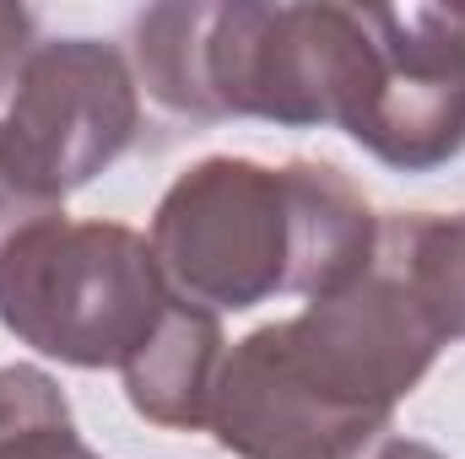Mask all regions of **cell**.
Listing matches in <instances>:
<instances>
[{"label":"cell","mask_w":465,"mask_h":459,"mask_svg":"<svg viewBox=\"0 0 465 459\" xmlns=\"http://www.w3.org/2000/svg\"><path fill=\"white\" fill-rule=\"evenodd\" d=\"M379 459H444L433 444H417V438H390L384 449H379Z\"/></svg>","instance_id":"obj_11"},{"label":"cell","mask_w":465,"mask_h":459,"mask_svg":"<svg viewBox=\"0 0 465 459\" xmlns=\"http://www.w3.org/2000/svg\"><path fill=\"white\" fill-rule=\"evenodd\" d=\"M223 325L212 308L173 298L152 341L124 362V400L163 433H201L212 427V395L223 373Z\"/></svg>","instance_id":"obj_6"},{"label":"cell","mask_w":465,"mask_h":459,"mask_svg":"<svg viewBox=\"0 0 465 459\" xmlns=\"http://www.w3.org/2000/svg\"><path fill=\"white\" fill-rule=\"evenodd\" d=\"M87 449L44 367H0V459H76Z\"/></svg>","instance_id":"obj_8"},{"label":"cell","mask_w":465,"mask_h":459,"mask_svg":"<svg viewBox=\"0 0 465 459\" xmlns=\"http://www.w3.org/2000/svg\"><path fill=\"white\" fill-rule=\"evenodd\" d=\"M38 217H54V211H44V206H33L11 179H5V168H0V249L11 243V232H22L27 222H38Z\"/></svg>","instance_id":"obj_10"},{"label":"cell","mask_w":465,"mask_h":459,"mask_svg":"<svg viewBox=\"0 0 465 459\" xmlns=\"http://www.w3.org/2000/svg\"><path fill=\"white\" fill-rule=\"evenodd\" d=\"M379 228L368 195L331 162L201 157L152 211V254L173 298L243 314L282 292L331 298L373 270Z\"/></svg>","instance_id":"obj_1"},{"label":"cell","mask_w":465,"mask_h":459,"mask_svg":"<svg viewBox=\"0 0 465 459\" xmlns=\"http://www.w3.org/2000/svg\"><path fill=\"white\" fill-rule=\"evenodd\" d=\"M76 459H98V454H87V449H82V454H76Z\"/></svg>","instance_id":"obj_12"},{"label":"cell","mask_w":465,"mask_h":459,"mask_svg":"<svg viewBox=\"0 0 465 459\" xmlns=\"http://www.w3.org/2000/svg\"><path fill=\"white\" fill-rule=\"evenodd\" d=\"M212 433L232 459H362L384 427L320 400L260 325L223 356Z\"/></svg>","instance_id":"obj_5"},{"label":"cell","mask_w":465,"mask_h":459,"mask_svg":"<svg viewBox=\"0 0 465 459\" xmlns=\"http://www.w3.org/2000/svg\"><path fill=\"white\" fill-rule=\"evenodd\" d=\"M379 265L417 298L439 341H465V211L384 217Z\"/></svg>","instance_id":"obj_7"},{"label":"cell","mask_w":465,"mask_h":459,"mask_svg":"<svg viewBox=\"0 0 465 459\" xmlns=\"http://www.w3.org/2000/svg\"><path fill=\"white\" fill-rule=\"evenodd\" d=\"M173 303L152 243L124 222L38 217L0 249V325L65 367H119Z\"/></svg>","instance_id":"obj_2"},{"label":"cell","mask_w":465,"mask_h":459,"mask_svg":"<svg viewBox=\"0 0 465 459\" xmlns=\"http://www.w3.org/2000/svg\"><path fill=\"white\" fill-rule=\"evenodd\" d=\"M33 44H38V16L27 5H0V103H5L22 60L33 54Z\"/></svg>","instance_id":"obj_9"},{"label":"cell","mask_w":465,"mask_h":459,"mask_svg":"<svg viewBox=\"0 0 465 459\" xmlns=\"http://www.w3.org/2000/svg\"><path fill=\"white\" fill-rule=\"evenodd\" d=\"M141 124L130 60L104 38H38L0 103V168L44 211L124 157Z\"/></svg>","instance_id":"obj_4"},{"label":"cell","mask_w":465,"mask_h":459,"mask_svg":"<svg viewBox=\"0 0 465 459\" xmlns=\"http://www.w3.org/2000/svg\"><path fill=\"white\" fill-rule=\"evenodd\" d=\"M331 130L395 173H433L465 151V11L336 5Z\"/></svg>","instance_id":"obj_3"}]
</instances>
